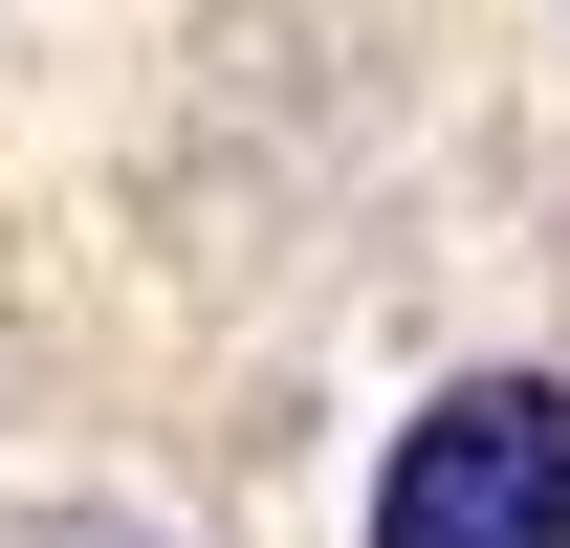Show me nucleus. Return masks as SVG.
Returning a JSON list of instances; mask_svg holds the SVG:
<instances>
[{"label": "nucleus", "instance_id": "obj_1", "mask_svg": "<svg viewBox=\"0 0 570 548\" xmlns=\"http://www.w3.org/2000/svg\"><path fill=\"white\" fill-rule=\"evenodd\" d=\"M373 548H570V373H461L395 417Z\"/></svg>", "mask_w": 570, "mask_h": 548}]
</instances>
